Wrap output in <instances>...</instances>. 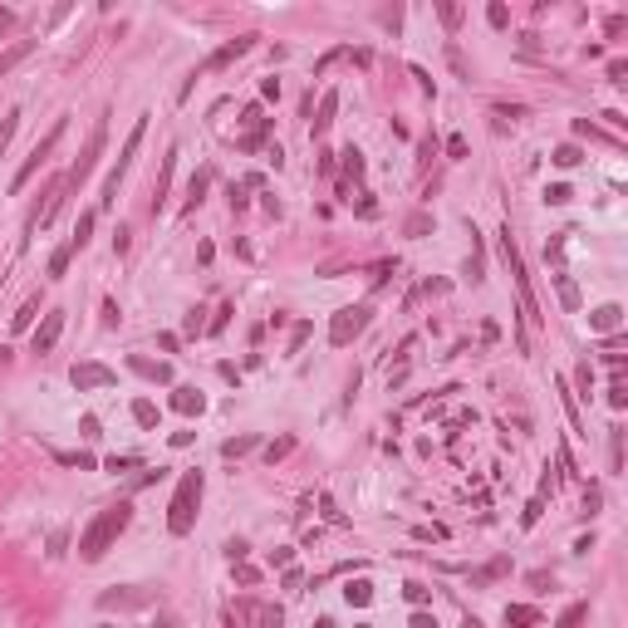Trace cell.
Masks as SVG:
<instances>
[{
	"instance_id": "obj_1",
	"label": "cell",
	"mask_w": 628,
	"mask_h": 628,
	"mask_svg": "<svg viewBox=\"0 0 628 628\" xmlns=\"http://www.w3.org/2000/svg\"><path fill=\"white\" fill-rule=\"evenodd\" d=\"M128 521H133V501H113V505H103L98 516L89 521V530L79 535V559H84V564H98V559L108 555V545L128 530Z\"/></svg>"
},
{
	"instance_id": "obj_2",
	"label": "cell",
	"mask_w": 628,
	"mask_h": 628,
	"mask_svg": "<svg viewBox=\"0 0 628 628\" xmlns=\"http://www.w3.org/2000/svg\"><path fill=\"white\" fill-rule=\"evenodd\" d=\"M501 255L510 265V280H516V295H521V349H530V329H540V305H535V290H530V275H526V260H521V246L510 236V226L501 231Z\"/></svg>"
},
{
	"instance_id": "obj_3",
	"label": "cell",
	"mask_w": 628,
	"mask_h": 628,
	"mask_svg": "<svg viewBox=\"0 0 628 628\" xmlns=\"http://www.w3.org/2000/svg\"><path fill=\"white\" fill-rule=\"evenodd\" d=\"M201 491H206V476L201 472H182V481L172 491V505H167V530L172 535H192L197 510H201Z\"/></svg>"
},
{
	"instance_id": "obj_4",
	"label": "cell",
	"mask_w": 628,
	"mask_h": 628,
	"mask_svg": "<svg viewBox=\"0 0 628 628\" xmlns=\"http://www.w3.org/2000/svg\"><path fill=\"white\" fill-rule=\"evenodd\" d=\"M368 319H373V305H368V300L344 305V309H339V314L329 319V344H334V349H349L354 339L368 329Z\"/></svg>"
},
{
	"instance_id": "obj_5",
	"label": "cell",
	"mask_w": 628,
	"mask_h": 628,
	"mask_svg": "<svg viewBox=\"0 0 628 628\" xmlns=\"http://www.w3.org/2000/svg\"><path fill=\"white\" fill-rule=\"evenodd\" d=\"M103 143H108V123L98 118L93 123V133H89V143H84V152H79V162L69 167V177H64V192H74V187H84L89 182V172L98 167V157H103Z\"/></svg>"
},
{
	"instance_id": "obj_6",
	"label": "cell",
	"mask_w": 628,
	"mask_h": 628,
	"mask_svg": "<svg viewBox=\"0 0 628 628\" xmlns=\"http://www.w3.org/2000/svg\"><path fill=\"white\" fill-rule=\"evenodd\" d=\"M143 133H147V118H138V123H133V133H128V143H123L118 162H113V172H108V182H103V206H113V201H118V182L128 177V167H133V152H138Z\"/></svg>"
},
{
	"instance_id": "obj_7",
	"label": "cell",
	"mask_w": 628,
	"mask_h": 628,
	"mask_svg": "<svg viewBox=\"0 0 628 628\" xmlns=\"http://www.w3.org/2000/svg\"><path fill=\"white\" fill-rule=\"evenodd\" d=\"M60 138H64V118H60V123H54V128H49V133H44L39 143H35V152L25 157V167H20V172H15V182H10V192H25V187H30V177H35V172H39V167L49 162V152H54V147H60Z\"/></svg>"
},
{
	"instance_id": "obj_8",
	"label": "cell",
	"mask_w": 628,
	"mask_h": 628,
	"mask_svg": "<svg viewBox=\"0 0 628 628\" xmlns=\"http://www.w3.org/2000/svg\"><path fill=\"white\" fill-rule=\"evenodd\" d=\"M157 604V589H143V584H128V589H103L98 594V609L113 613V609H147Z\"/></svg>"
},
{
	"instance_id": "obj_9",
	"label": "cell",
	"mask_w": 628,
	"mask_h": 628,
	"mask_svg": "<svg viewBox=\"0 0 628 628\" xmlns=\"http://www.w3.org/2000/svg\"><path fill=\"white\" fill-rule=\"evenodd\" d=\"M255 39H260V35H241V39H226V44L216 49V54H206V60L197 64V74H216V69H226L231 60H241V54H251V49H255Z\"/></svg>"
},
{
	"instance_id": "obj_10",
	"label": "cell",
	"mask_w": 628,
	"mask_h": 628,
	"mask_svg": "<svg viewBox=\"0 0 628 628\" xmlns=\"http://www.w3.org/2000/svg\"><path fill=\"white\" fill-rule=\"evenodd\" d=\"M69 383H74L79 393H93V388H113V383H118V373H113L108 364H74V368H69Z\"/></svg>"
},
{
	"instance_id": "obj_11",
	"label": "cell",
	"mask_w": 628,
	"mask_h": 628,
	"mask_svg": "<svg viewBox=\"0 0 628 628\" xmlns=\"http://www.w3.org/2000/svg\"><path fill=\"white\" fill-rule=\"evenodd\" d=\"M236 613H241V618H251L255 628H285V613H280L275 604H260V599H241V604H236Z\"/></svg>"
},
{
	"instance_id": "obj_12",
	"label": "cell",
	"mask_w": 628,
	"mask_h": 628,
	"mask_svg": "<svg viewBox=\"0 0 628 628\" xmlns=\"http://www.w3.org/2000/svg\"><path fill=\"white\" fill-rule=\"evenodd\" d=\"M60 334H64V309H49L44 324L35 329V354H49L54 344H60Z\"/></svg>"
},
{
	"instance_id": "obj_13",
	"label": "cell",
	"mask_w": 628,
	"mask_h": 628,
	"mask_svg": "<svg viewBox=\"0 0 628 628\" xmlns=\"http://www.w3.org/2000/svg\"><path fill=\"white\" fill-rule=\"evenodd\" d=\"M172 408H177L182 418H197V413L206 408V397H201L197 388H187V383H182V388H172Z\"/></svg>"
},
{
	"instance_id": "obj_14",
	"label": "cell",
	"mask_w": 628,
	"mask_h": 628,
	"mask_svg": "<svg viewBox=\"0 0 628 628\" xmlns=\"http://www.w3.org/2000/svg\"><path fill=\"white\" fill-rule=\"evenodd\" d=\"M618 324H623V305H599V309L589 314V329H594V334H613Z\"/></svg>"
},
{
	"instance_id": "obj_15",
	"label": "cell",
	"mask_w": 628,
	"mask_h": 628,
	"mask_svg": "<svg viewBox=\"0 0 628 628\" xmlns=\"http://www.w3.org/2000/svg\"><path fill=\"white\" fill-rule=\"evenodd\" d=\"M505 628H540L535 604H505Z\"/></svg>"
},
{
	"instance_id": "obj_16",
	"label": "cell",
	"mask_w": 628,
	"mask_h": 628,
	"mask_svg": "<svg viewBox=\"0 0 628 628\" xmlns=\"http://www.w3.org/2000/svg\"><path fill=\"white\" fill-rule=\"evenodd\" d=\"M128 368H133V373H143V378H152V383H167V378H172V368H167L162 359L152 364V359H138V354H133V359H128Z\"/></svg>"
},
{
	"instance_id": "obj_17",
	"label": "cell",
	"mask_w": 628,
	"mask_h": 628,
	"mask_svg": "<svg viewBox=\"0 0 628 628\" xmlns=\"http://www.w3.org/2000/svg\"><path fill=\"white\" fill-rule=\"evenodd\" d=\"M334 113H339V93H324V98H319V118H314V138H324V133H329Z\"/></svg>"
},
{
	"instance_id": "obj_18",
	"label": "cell",
	"mask_w": 628,
	"mask_h": 628,
	"mask_svg": "<svg viewBox=\"0 0 628 628\" xmlns=\"http://www.w3.org/2000/svg\"><path fill=\"white\" fill-rule=\"evenodd\" d=\"M584 618H589V599H580V604H569L559 618H555V628H584Z\"/></svg>"
},
{
	"instance_id": "obj_19",
	"label": "cell",
	"mask_w": 628,
	"mask_h": 628,
	"mask_svg": "<svg viewBox=\"0 0 628 628\" xmlns=\"http://www.w3.org/2000/svg\"><path fill=\"white\" fill-rule=\"evenodd\" d=\"M550 280H555V290H559V300H564V309H580V290H575V280H569L564 270H555Z\"/></svg>"
},
{
	"instance_id": "obj_20",
	"label": "cell",
	"mask_w": 628,
	"mask_h": 628,
	"mask_svg": "<svg viewBox=\"0 0 628 628\" xmlns=\"http://www.w3.org/2000/svg\"><path fill=\"white\" fill-rule=\"evenodd\" d=\"M89 236H93V211H79V221H74V236H69V246H74V251H84V246H89Z\"/></svg>"
},
{
	"instance_id": "obj_21",
	"label": "cell",
	"mask_w": 628,
	"mask_h": 628,
	"mask_svg": "<svg viewBox=\"0 0 628 628\" xmlns=\"http://www.w3.org/2000/svg\"><path fill=\"white\" fill-rule=\"evenodd\" d=\"M467 275H472V285L486 275V255H481V236L472 231V255H467Z\"/></svg>"
},
{
	"instance_id": "obj_22",
	"label": "cell",
	"mask_w": 628,
	"mask_h": 628,
	"mask_svg": "<svg viewBox=\"0 0 628 628\" xmlns=\"http://www.w3.org/2000/svg\"><path fill=\"white\" fill-rule=\"evenodd\" d=\"M344 599H349L354 609H364V604L373 599V584H368V580H349V584H344Z\"/></svg>"
},
{
	"instance_id": "obj_23",
	"label": "cell",
	"mask_w": 628,
	"mask_h": 628,
	"mask_svg": "<svg viewBox=\"0 0 628 628\" xmlns=\"http://www.w3.org/2000/svg\"><path fill=\"white\" fill-rule=\"evenodd\" d=\"M550 162H555V167H580V162H584V152H580L575 143H559V147L550 152Z\"/></svg>"
},
{
	"instance_id": "obj_24",
	"label": "cell",
	"mask_w": 628,
	"mask_h": 628,
	"mask_svg": "<svg viewBox=\"0 0 628 628\" xmlns=\"http://www.w3.org/2000/svg\"><path fill=\"white\" fill-rule=\"evenodd\" d=\"M30 49H35V44H30V39H20V44H10V49H6V54H0V74H10V69H15V64H20V60H25V54H30Z\"/></svg>"
},
{
	"instance_id": "obj_25",
	"label": "cell",
	"mask_w": 628,
	"mask_h": 628,
	"mask_svg": "<svg viewBox=\"0 0 628 628\" xmlns=\"http://www.w3.org/2000/svg\"><path fill=\"white\" fill-rule=\"evenodd\" d=\"M69 255H74V246H69V241H64L60 251L49 255V280H64V270H69Z\"/></svg>"
},
{
	"instance_id": "obj_26",
	"label": "cell",
	"mask_w": 628,
	"mask_h": 628,
	"mask_svg": "<svg viewBox=\"0 0 628 628\" xmlns=\"http://www.w3.org/2000/svg\"><path fill=\"white\" fill-rule=\"evenodd\" d=\"M206 182H211L206 172H197V177H192V187H187V211H197V206L206 201Z\"/></svg>"
},
{
	"instance_id": "obj_27",
	"label": "cell",
	"mask_w": 628,
	"mask_h": 628,
	"mask_svg": "<svg viewBox=\"0 0 628 628\" xmlns=\"http://www.w3.org/2000/svg\"><path fill=\"white\" fill-rule=\"evenodd\" d=\"M505 569H510V559H491L486 569H476V575H472V584H491V580H501V575H505Z\"/></svg>"
},
{
	"instance_id": "obj_28",
	"label": "cell",
	"mask_w": 628,
	"mask_h": 628,
	"mask_svg": "<svg viewBox=\"0 0 628 628\" xmlns=\"http://www.w3.org/2000/svg\"><path fill=\"white\" fill-rule=\"evenodd\" d=\"M133 422H138V427H157V408L147 403V397H138V403H133Z\"/></svg>"
},
{
	"instance_id": "obj_29",
	"label": "cell",
	"mask_w": 628,
	"mask_h": 628,
	"mask_svg": "<svg viewBox=\"0 0 628 628\" xmlns=\"http://www.w3.org/2000/svg\"><path fill=\"white\" fill-rule=\"evenodd\" d=\"M575 383H580V393H575V397H594V368H589V359L575 368Z\"/></svg>"
},
{
	"instance_id": "obj_30",
	"label": "cell",
	"mask_w": 628,
	"mask_h": 628,
	"mask_svg": "<svg viewBox=\"0 0 628 628\" xmlns=\"http://www.w3.org/2000/svg\"><path fill=\"white\" fill-rule=\"evenodd\" d=\"M339 157H344V172H349L354 182H359V177H364V152H359V147H344Z\"/></svg>"
},
{
	"instance_id": "obj_31",
	"label": "cell",
	"mask_w": 628,
	"mask_h": 628,
	"mask_svg": "<svg viewBox=\"0 0 628 628\" xmlns=\"http://www.w3.org/2000/svg\"><path fill=\"white\" fill-rule=\"evenodd\" d=\"M609 467H613V472L623 467V427H613V432H609Z\"/></svg>"
},
{
	"instance_id": "obj_32",
	"label": "cell",
	"mask_w": 628,
	"mask_h": 628,
	"mask_svg": "<svg viewBox=\"0 0 628 628\" xmlns=\"http://www.w3.org/2000/svg\"><path fill=\"white\" fill-rule=\"evenodd\" d=\"M60 462H64V467H79V472H93V467H98L89 451H60Z\"/></svg>"
},
{
	"instance_id": "obj_33",
	"label": "cell",
	"mask_w": 628,
	"mask_h": 628,
	"mask_svg": "<svg viewBox=\"0 0 628 628\" xmlns=\"http://www.w3.org/2000/svg\"><path fill=\"white\" fill-rule=\"evenodd\" d=\"M486 20H491V30H505V25H510V10L501 6V0H491V6H486Z\"/></svg>"
},
{
	"instance_id": "obj_34",
	"label": "cell",
	"mask_w": 628,
	"mask_h": 628,
	"mask_svg": "<svg viewBox=\"0 0 628 628\" xmlns=\"http://www.w3.org/2000/svg\"><path fill=\"white\" fill-rule=\"evenodd\" d=\"M609 403H613V413H623V408H628V388H623V378H613V388H609Z\"/></svg>"
},
{
	"instance_id": "obj_35",
	"label": "cell",
	"mask_w": 628,
	"mask_h": 628,
	"mask_svg": "<svg viewBox=\"0 0 628 628\" xmlns=\"http://www.w3.org/2000/svg\"><path fill=\"white\" fill-rule=\"evenodd\" d=\"M251 447H255V437H231V442L221 447V456H241V451H251Z\"/></svg>"
},
{
	"instance_id": "obj_36",
	"label": "cell",
	"mask_w": 628,
	"mask_h": 628,
	"mask_svg": "<svg viewBox=\"0 0 628 628\" xmlns=\"http://www.w3.org/2000/svg\"><path fill=\"white\" fill-rule=\"evenodd\" d=\"M569 197H575V192H569L564 182H555V187H545V201H550V206H564Z\"/></svg>"
},
{
	"instance_id": "obj_37",
	"label": "cell",
	"mask_w": 628,
	"mask_h": 628,
	"mask_svg": "<svg viewBox=\"0 0 628 628\" xmlns=\"http://www.w3.org/2000/svg\"><path fill=\"white\" fill-rule=\"evenodd\" d=\"M437 15H442V25H447V30H456V25H462V6H437Z\"/></svg>"
},
{
	"instance_id": "obj_38",
	"label": "cell",
	"mask_w": 628,
	"mask_h": 628,
	"mask_svg": "<svg viewBox=\"0 0 628 628\" xmlns=\"http://www.w3.org/2000/svg\"><path fill=\"white\" fill-rule=\"evenodd\" d=\"M599 505H604L599 486H584V516H599Z\"/></svg>"
},
{
	"instance_id": "obj_39",
	"label": "cell",
	"mask_w": 628,
	"mask_h": 628,
	"mask_svg": "<svg viewBox=\"0 0 628 628\" xmlns=\"http://www.w3.org/2000/svg\"><path fill=\"white\" fill-rule=\"evenodd\" d=\"M540 510H545V496H530V505H526V516H521V526H535V521H540Z\"/></svg>"
},
{
	"instance_id": "obj_40",
	"label": "cell",
	"mask_w": 628,
	"mask_h": 628,
	"mask_svg": "<svg viewBox=\"0 0 628 628\" xmlns=\"http://www.w3.org/2000/svg\"><path fill=\"white\" fill-rule=\"evenodd\" d=\"M447 60H451V69L462 74V79H472V69H467V60H462V49H456V44H447Z\"/></svg>"
},
{
	"instance_id": "obj_41",
	"label": "cell",
	"mask_w": 628,
	"mask_h": 628,
	"mask_svg": "<svg viewBox=\"0 0 628 628\" xmlns=\"http://www.w3.org/2000/svg\"><path fill=\"white\" fill-rule=\"evenodd\" d=\"M35 309H39V300H30V305H25V309H20L15 319H10V329H30V319H35Z\"/></svg>"
},
{
	"instance_id": "obj_42",
	"label": "cell",
	"mask_w": 628,
	"mask_h": 628,
	"mask_svg": "<svg viewBox=\"0 0 628 628\" xmlns=\"http://www.w3.org/2000/svg\"><path fill=\"white\" fill-rule=\"evenodd\" d=\"M403 594H408V604H418V609H422V604L432 599V589H427V584H408Z\"/></svg>"
},
{
	"instance_id": "obj_43",
	"label": "cell",
	"mask_w": 628,
	"mask_h": 628,
	"mask_svg": "<svg viewBox=\"0 0 628 628\" xmlns=\"http://www.w3.org/2000/svg\"><path fill=\"white\" fill-rule=\"evenodd\" d=\"M290 447H295V437H280V442H270V447H265V456H270V462H280V456L290 451Z\"/></svg>"
},
{
	"instance_id": "obj_44",
	"label": "cell",
	"mask_w": 628,
	"mask_h": 628,
	"mask_svg": "<svg viewBox=\"0 0 628 628\" xmlns=\"http://www.w3.org/2000/svg\"><path fill=\"white\" fill-rule=\"evenodd\" d=\"M236 584H246V589H251V584H260V569H251V564H236Z\"/></svg>"
},
{
	"instance_id": "obj_45",
	"label": "cell",
	"mask_w": 628,
	"mask_h": 628,
	"mask_svg": "<svg viewBox=\"0 0 628 628\" xmlns=\"http://www.w3.org/2000/svg\"><path fill=\"white\" fill-rule=\"evenodd\" d=\"M226 555H231V564H241V559L251 555V545H246V540H226Z\"/></svg>"
},
{
	"instance_id": "obj_46",
	"label": "cell",
	"mask_w": 628,
	"mask_h": 628,
	"mask_svg": "<svg viewBox=\"0 0 628 628\" xmlns=\"http://www.w3.org/2000/svg\"><path fill=\"white\" fill-rule=\"evenodd\" d=\"M609 79L613 84H628V60H609Z\"/></svg>"
},
{
	"instance_id": "obj_47",
	"label": "cell",
	"mask_w": 628,
	"mask_h": 628,
	"mask_svg": "<svg viewBox=\"0 0 628 628\" xmlns=\"http://www.w3.org/2000/svg\"><path fill=\"white\" fill-rule=\"evenodd\" d=\"M564 236H569V231H559V236L545 246V260H555V265H559V255H564Z\"/></svg>"
},
{
	"instance_id": "obj_48",
	"label": "cell",
	"mask_w": 628,
	"mask_h": 628,
	"mask_svg": "<svg viewBox=\"0 0 628 628\" xmlns=\"http://www.w3.org/2000/svg\"><path fill=\"white\" fill-rule=\"evenodd\" d=\"M447 157H467V138H462V133L447 138Z\"/></svg>"
},
{
	"instance_id": "obj_49",
	"label": "cell",
	"mask_w": 628,
	"mask_h": 628,
	"mask_svg": "<svg viewBox=\"0 0 628 628\" xmlns=\"http://www.w3.org/2000/svg\"><path fill=\"white\" fill-rule=\"evenodd\" d=\"M226 324H231V305H221V309H216V319H211V324H206V329H211V334H221V329H226Z\"/></svg>"
},
{
	"instance_id": "obj_50",
	"label": "cell",
	"mask_w": 628,
	"mask_h": 628,
	"mask_svg": "<svg viewBox=\"0 0 628 628\" xmlns=\"http://www.w3.org/2000/svg\"><path fill=\"white\" fill-rule=\"evenodd\" d=\"M64 545H69V535H64V530H54V535H49V555H54V559L64 555Z\"/></svg>"
},
{
	"instance_id": "obj_51",
	"label": "cell",
	"mask_w": 628,
	"mask_h": 628,
	"mask_svg": "<svg viewBox=\"0 0 628 628\" xmlns=\"http://www.w3.org/2000/svg\"><path fill=\"white\" fill-rule=\"evenodd\" d=\"M182 329H187V334H201V329H206V319H201V309H192V314H187V324H182Z\"/></svg>"
},
{
	"instance_id": "obj_52",
	"label": "cell",
	"mask_w": 628,
	"mask_h": 628,
	"mask_svg": "<svg viewBox=\"0 0 628 628\" xmlns=\"http://www.w3.org/2000/svg\"><path fill=\"white\" fill-rule=\"evenodd\" d=\"M408 628H437V618H432V613H422V609H418V613H413V618H408Z\"/></svg>"
},
{
	"instance_id": "obj_53",
	"label": "cell",
	"mask_w": 628,
	"mask_h": 628,
	"mask_svg": "<svg viewBox=\"0 0 628 628\" xmlns=\"http://www.w3.org/2000/svg\"><path fill=\"white\" fill-rule=\"evenodd\" d=\"M305 339H309V324H295V334H290V354L305 344Z\"/></svg>"
},
{
	"instance_id": "obj_54",
	"label": "cell",
	"mask_w": 628,
	"mask_h": 628,
	"mask_svg": "<svg viewBox=\"0 0 628 628\" xmlns=\"http://www.w3.org/2000/svg\"><path fill=\"white\" fill-rule=\"evenodd\" d=\"M359 216H378V201H373V197H368V192H364V197H359Z\"/></svg>"
},
{
	"instance_id": "obj_55",
	"label": "cell",
	"mask_w": 628,
	"mask_h": 628,
	"mask_svg": "<svg viewBox=\"0 0 628 628\" xmlns=\"http://www.w3.org/2000/svg\"><path fill=\"white\" fill-rule=\"evenodd\" d=\"M113 251H118V255L128 251V226H118V231H113Z\"/></svg>"
},
{
	"instance_id": "obj_56",
	"label": "cell",
	"mask_w": 628,
	"mask_h": 628,
	"mask_svg": "<svg viewBox=\"0 0 628 628\" xmlns=\"http://www.w3.org/2000/svg\"><path fill=\"white\" fill-rule=\"evenodd\" d=\"M103 324H108V329L118 324V305H113V300H103Z\"/></svg>"
},
{
	"instance_id": "obj_57",
	"label": "cell",
	"mask_w": 628,
	"mask_h": 628,
	"mask_svg": "<svg viewBox=\"0 0 628 628\" xmlns=\"http://www.w3.org/2000/svg\"><path fill=\"white\" fill-rule=\"evenodd\" d=\"M290 559H295V550H270V564H280V569L290 564Z\"/></svg>"
},
{
	"instance_id": "obj_58",
	"label": "cell",
	"mask_w": 628,
	"mask_h": 628,
	"mask_svg": "<svg viewBox=\"0 0 628 628\" xmlns=\"http://www.w3.org/2000/svg\"><path fill=\"white\" fill-rule=\"evenodd\" d=\"M467 628H481V623H476V618H467Z\"/></svg>"
}]
</instances>
